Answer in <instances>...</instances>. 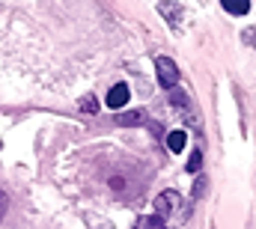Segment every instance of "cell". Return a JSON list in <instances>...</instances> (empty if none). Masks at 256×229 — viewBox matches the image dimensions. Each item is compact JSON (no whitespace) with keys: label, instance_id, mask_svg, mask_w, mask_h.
<instances>
[{"label":"cell","instance_id":"obj_1","mask_svg":"<svg viewBox=\"0 0 256 229\" xmlns=\"http://www.w3.org/2000/svg\"><path fill=\"white\" fill-rule=\"evenodd\" d=\"M155 214L158 218H185V212H182V196L176 194V190H164V194H158V200H155Z\"/></svg>","mask_w":256,"mask_h":229},{"label":"cell","instance_id":"obj_2","mask_svg":"<svg viewBox=\"0 0 256 229\" xmlns=\"http://www.w3.org/2000/svg\"><path fill=\"white\" fill-rule=\"evenodd\" d=\"M155 72H158V84L164 90H176V84H179V66H176V60L155 57Z\"/></svg>","mask_w":256,"mask_h":229},{"label":"cell","instance_id":"obj_3","mask_svg":"<svg viewBox=\"0 0 256 229\" xmlns=\"http://www.w3.org/2000/svg\"><path fill=\"white\" fill-rule=\"evenodd\" d=\"M158 12L167 18L170 27H179V24H182V6H179V3H173V0H158Z\"/></svg>","mask_w":256,"mask_h":229},{"label":"cell","instance_id":"obj_4","mask_svg":"<svg viewBox=\"0 0 256 229\" xmlns=\"http://www.w3.org/2000/svg\"><path fill=\"white\" fill-rule=\"evenodd\" d=\"M128 98H131V90H128L126 84H114L110 92H108V108L120 110V108H126L128 104Z\"/></svg>","mask_w":256,"mask_h":229},{"label":"cell","instance_id":"obj_5","mask_svg":"<svg viewBox=\"0 0 256 229\" xmlns=\"http://www.w3.org/2000/svg\"><path fill=\"white\" fill-rule=\"evenodd\" d=\"M185 143H188V134H185V131H170V134H167V146H170V152H182Z\"/></svg>","mask_w":256,"mask_h":229},{"label":"cell","instance_id":"obj_6","mask_svg":"<svg viewBox=\"0 0 256 229\" xmlns=\"http://www.w3.org/2000/svg\"><path fill=\"white\" fill-rule=\"evenodd\" d=\"M220 6H224L226 12H232V15H248L250 0H220Z\"/></svg>","mask_w":256,"mask_h":229},{"label":"cell","instance_id":"obj_7","mask_svg":"<svg viewBox=\"0 0 256 229\" xmlns=\"http://www.w3.org/2000/svg\"><path fill=\"white\" fill-rule=\"evenodd\" d=\"M143 122H146L143 110H128V114L116 116V125H143Z\"/></svg>","mask_w":256,"mask_h":229},{"label":"cell","instance_id":"obj_8","mask_svg":"<svg viewBox=\"0 0 256 229\" xmlns=\"http://www.w3.org/2000/svg\"><path fill=\"white\" fill-rule=\"evenodd\" d=\"M137 229H167V224H164V218L152 214V218H140L137 220Z\"/></svg>","mask_w":256,"mask_h":229},{"label":"cell","instance_id":"obj_9","mask_svg":"<svg viewBox=\"0 0 256 229\" xmlns=\"http://www.w3.org/2000/svg\"><path fill=\"white\" fill-rule=\"evenodd\" d=\"M170 102L179 108V110H185V108H194L191 104V98L185 96V92H179V90H170Z\"/></svg>","mask_w":256,"mask_h":229},{"label":"cell","instance_id":"obj_10","mask_svg":"<svg viewBox=\"0 0 256 229\" xmlns=\"http://www.w3.org/2000/svg\"><path fill=\"white\" fill-rule=\"evenodd\" d=\"M200 167H202V152L194 149L191 158H188V172H200Z\"/></svg>","mask_w":256,"mask_h":229},{"label":"cell","instance_id":"obj_11","mask_svg":"<svg viewBox=\"0 0 256 229\" xmlns=\"http://www.w3.org/2000/svg\"><path fill=\"white\" fill-rule=\"evenodd\" d=\"M206 188H208V178L206 176H196V182H194V200H200L206 194Z\"/></svg>","mask_w":256,"mask_h":229},{"label":"cell","instance_id":"obj_12","mask_svg":"<svg viewBox=\"0 0 256 229\" xmlns=\"http://www.w3.org/2000/svg\"><path fill=\"white\" fill-rule=\"evenodd\" d=\"M80 108H84L86 114H96V110H98V108H96V98H92V96H86V98L80 102Z\"/></svg>","mask_w":256,"mask_h":229},{"label":"cell","instance_id":"obj_13","mask_svg":"<svg viewBox=\"0 0 256 229\" xmlns=\"http://www.w3.org/2000/svg\"><path fill=\"white\" fill-rule=\"evenodd\" d=\"M244 42H254L256 45V30H244Z\"/></svg>","mask_w":256,"mask_h":229},{"label":"cell","instance_id":"obj_14","mask_svg":"<svg viewBox=\"0 0 256 229\" xmlns=\"http://www.w3.org/2000/svg\"><path fill=\"white\" fill-rule=\"evenodd\" d=\"M3 212H6V194L0 190V218H3Z\"/></svg>","mask_w":256,"mask_h":229}]
</instances>
